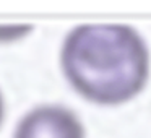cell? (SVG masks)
Wrapping results in <instances>:
<instances>
[{
	"label": "cell",
	"instance_id": "6da1fadb",
	"mask_svg": "<svg viewBox=\"0 0 151 138\" xmlns=\"http://www.w3.org/2000/svg\"><path fill=\"white\" fill-rule=\"evenodd\" d=\"M62 70L88 101L115 106L135 98L150 73V54L140 34L125 24H81L67 36Z\"/></svg>",
	"mask_w": 151,
	"mask_h": 138
},
{
	"label": "cell",
	"instance_id": "7a4b0ae2",
	"mask_svg": "<svg viewBox=\"0 0 151 138\" xmlns=\"http://www.w3.org/2000/svg\"><path fill=\"white\" fill-rule=\"evenodd\" d=\"M15 138H85L81 122L65 107L44 106L23 117Z\"/></svg>",
	"mask_w": 151,
	"mask_h": 138
},
{
	"label": "cell",
	"instance_id": "3957f363",
	"mask_svg": "<svg viewBox=\"0 0 151 138\" xmlns=\"http://www.w3.org/2000/svg\"><path fill=\"white\" fill-rule=\"evenodd\" d=\"M33 26L24 24V26H0V42H8V41L18 39L21 36H26Z\"/></svg>",
	"mask_w": 151,
	"mask_h": 138
},
{
	"label": "cell",
	"instance_id": "277c9868",
	"mask_svg": "<svg viewBox=\"0 0 151 138\" xmlns=\"http://www.w3.org/2000/svg\"><path fill=\"white\" fill-rule=\"evenodd\" d=\"M4 115H5V104H4L2 93H0V124H2V120H4Z\"/></svg>",
	"mask_w": 151,
	"mask_h": 138
}]
</instances>
